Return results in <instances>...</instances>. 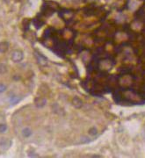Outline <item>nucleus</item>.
Segmentation results:
<instances>
[{
	"mask_svg": "<svg viewBox=\"0 0 145 158\" xmlns=\"http://www.w3.org/2000/svg\"><path fill=\"white\" fill-rule=\"evenodd\" d=\"M24 58V54L21 51L19 50H15L11 53V60L14 62H19L21 61Z\"/></svg>",
	"mask_w": 145,
	"mask_h": 158,
	"instance_id": "1",
	"label": "nucleus"
},
{
	"mask_svg": "<svg viewBox=\"0 0 145 158\" xmlns=\"http://www.w3.org/2000/svg\"><path fill=\"white\" fill-rule=\"evenodd\" d=\"M36 59H37L39 64H41V66H46L48 64V60L45 56H43L41 54H39V53L36 52Z\"/></svg>",
	"mask_w": 145,
	"mask_h": 158,
	"instance_id": "2",
	"label": "nucleus"
},
{
	"mask_svg": "<svg viewBox=\"0 0 145 158\" xmlns=\"http://www.w3.org/2000/svg\"><path fill=\"white\" fill-rule=\"evenodd\" d=\"M46 102H47L46 99L43 97H38L35 99V105L37 107H43L46 105Z\"/></svg>",
	"mask_w": 145,
	"mask_h": 158,
	"instance_id": "3",
	"label": "nucleus"
},
{
	"mask_svg": "<svg viewBox=\"0 0 145 158\" xmlns=\"http://www.w3.org/2000/svg\"><path fill=\"white\" fill-rule=\"evenodd\" d=\"M72 104H73V105H74L75 107L81 108V107H82V105H83V101L81 100L79 98L75 97V98H73V99H72Z\"/></svg>",
	"mask_w": 145,
	"mask_h": 158,
	"instance_id": "4",
	"label": "nucleus"
},
{
	"mask_svg": "<svg viewBox=\"0 0 145 158\" xmlns=\"http://www.w3.org/2000/svg\"><path fill=\"white\" fill-rule=\"evenodd\" d=\"M9 44L6 41H2L0 42V53H5L8 50Z\"/></svg>",
	"mask_w": 145,
	"mask_h": 158,
	"instance_id": "5",
	"label": "nucleus"
},
{
	"mask_svg": "<svg viewBox=\"0 0 145 158\" xmlns=\"http://www.w3.org/2000/svg\"><path fill=\"white\" fill-rule=\"evenodd\" d=\"M32 134H33V132H32V130L29 128V127H25L24 129L22 130V134L24 137H30V136L32 135Z\"/></svg>",
	"mask_w": 145,
	"mask_h": 158,
	"instance_id": "6",
	"label": "nucleus"
},
{
	"mask_svg": "<svg viewBox=\"0 0 145 158\" xmlns=\"http://www.w3.org/2000/svg\"><path fill=\"white\" fill-rule=\"evenodd\" d=\"M10 145H11V141H9V140L7 139H4V138H3L2 140H1V141H0V146L2 148H5V146H7V147H10Z\"/></svg>",
	"mask_w": 145,
	"mask_h": 158,
	"instance_id": "7",
	"label": "nucleus"
},
{
	"mask_svg": "<svg viewBox=\"0 0 145 158\" xmlns=\"http://www.w3.org/2000/svg\"><path fill=\"white\" fill-rule=\"evenodd\" d=\"M19 101V98L17 97V96H12V97H11V99H10V102H11V105H16Z\"/></svg>",
	"mask_w": 145,
	"mask_h": 158,
	"instance_id": "8",
	"label": "nucleus"
},
{
	"mask_svg": "<svg viewBox=\"0 0 145 158\" xmlns=\"http://www.w3.org/2000/svg\"><path fill=\"white\" fill-rule=\"evenodd\" d=\"M6 66L4 64H0V74H4L6 72Z\"/></svg>",
	"mask_w": 145,
	"mask_h": 158,
	"instance_id": "9",
	"label": "nucleus"
},
{
	"mask_svg": "<svg viewBox=\"0 0 145 158\" xmlns=\"http://www.w3.org/2000/svg\"><path fill=\"white\" fill-rule=\"evenodd\" d=\"M97 133H98V131H97V128H95V127H92V128H91V129L89 130L90 135L95 136V135L97 134Z\"/></svg>",
	"mask_w": 145,
	"mask_h": 158,
	"instance_id": "10",
	"label": "nucleus"
},
{
	"mask_svg": "<svg viewBox=\"0 0 145 158\" xmlns=\"http://www.w3.org/2000/svg\"><path fill=\"white\" fill-rule=\"evenodd\" d=\"M7 129V126L4 124H0V133H4Z\"/></svg>",
	"mask_w": 145,
	"mask_h": 158,
	"instance_id": "11",
	"label": "nucleus"
},
{
	"mask_svg": "<svg viewBox=\"0 0 145 158\" xmlns=\"http://www.w3.org/2000/svg\"><path fill=\"white\" fill-rule=\"evenodd\" d=\"M5 90H6L5 85H4V84H0V93L4 92Z\"/></svg>",
	"mask_w": 145,
	"mask_h": 158,
	"instance_id": "12",
	"label": "nucleus"
},
{
	"mask_svg": "<svg viewBox=\"0 0 145 158\" xmlns=\"http://www.w3.org/2000/svg\"><path fill=\"white\" fill-rule=\"evenodd\" d=\"M144 138H145V132H144Z\"/></svg>",
	"mask_w": 145,
	"mask_h": 158,
	"instance_id": "13",
	"label": "nucleus"
}]
</instances>
